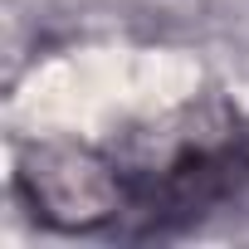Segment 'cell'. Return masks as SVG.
<instances>
[{
  "label": "cell",
  "instance_id": "6da1fadb",
  "mask_svg": "<svg viewBox=\"0 0 249 249\" xmlns=\"http://www.w3.org/2000/svg\"><path fill=\"white\" fill-rule=\"evenodd\" d=\"M112 161L127 191L122 230L152 234L196 220L249 186V132L234 107L191 103L157 117L152 127L127 132Z\"/></svg>",
  "mask_w": 249,
  "mask_h": 249
},
{
  "label": "cell",
  "instance_id": "7a4b0ae2",
  "mask_svg": "<svg viewBox=\"0 0 249 249\" xmlns=\"http://www.w3.org/2000/svg\"><path fill=\"white\" fill-rule=\"evenodd\" d=\"M15 191L30 205V215L54 230H103V225L122 230L127 220L122 171L107 152L93 147L69 142L30 147L15 166Z\"/></svg>",
  "mask_w": 249,
  "mask_h": 249
}]
</instances>
